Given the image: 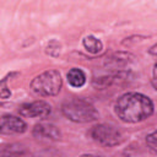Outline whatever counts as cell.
<instances>
[{
    "label": "cell",
    "mask_w": 157,
    "mask_h": 157,
    "mask_svg": "<svg viewBox=\"0 0 157 157\" xmlns=\"http://www.w3.org/2000/svg\"><path fill=\"white\" fill-rule=\"evenodd\" d=\"M146 144L150 147V150H152L153 152L157 153V130L150 132L146 136Z\"/></svg>",
    "instance_id": "14"
},
{
    "label": "cell",
    "mask_w": 157,
    "mask_h": 157,
    "mask_svg": "<svg viewBox=\"0 0 157 157\" xmlns=\"http://www.w3.org/2000/svg\"><path fill=\"white\" fill-rule=\"evenodd\" d=\"M152 75H153V78H157V61H156V63H155V65H153Z\"/></svg>",
    "instance_id": "17"
},
{
    "label": "cell",
    "mask_w": 157,
    "mask_h": 157,
    "mask_svg": "<svg viewBox=\"0 0 157 157\" xmlns=\"http://www.w3.org/2000/svg\"><path fill=\"white\" fill-rule=\"evenodd\" d=\"M26 130H27V124L22 118L12 114H4L1 117V125H0L1 134L4 135L22 134Z\"/></svg>",
    "instance_id": "8"
},
{
    "label": "cell",
    "mask_w": 157,
    "mask_h": 157,
    "mask_svg": "<svg viewBox=\"0 0 157 157\" xmlns=\"http://www.w3.org/2000/svg\"><path fill=\"white\" fill-rule=\"evenodd\" d=\"M63 114L74 123H92L98 119V110L96 107L86 99L75 98L66 101L61 105Z\"/></svg>",
    "instance_id": "2"
},
{
    "label": "cell",
    "mask_w": 157,
    "mask_h": 157,
    "mask_svg": "<svg viewBox=\"0 0 157 157\" xmlns=\"http://www.w3.org/2000/svg\"><path fill=\"white\" fill-rule=\"evenodd\" d=\"M135 59V55L129 52H117L109 55L104 60V67L109 71H120L125 70Z\"/></svg>",
    "instance_id": "7"
},
{
    "label": "cell",
    "mask_w": 157,
    "mask_h": 157,
    "mask_svg": "<svg viewBox=\"0 0 157 157\" xmlns=\"http://www.w3.org/2000/svg\"><path fill=\"white\" fill-rule=\"evenodd\" d=\"M26 150L25 146L21 144H10L2 146L1 148V157H22Z\"/></svg>",
    "instance_id": "12"
},
{
    "label": "cell",
    "mask_w": 157,
    "mask_h": 157,
    "mask_svg": "<svg viewBox=\"0 0 157 157\" xmlns=\"http://www.w3.org/2000/svg\"><path fill=\"white\" fill-rule=\"evenodd\" d=\"M82 45L90 54H98L103 50V43L94 36H87L82 39Z\"/></svg>",
    "instance_id": "11"
},
{
    "label": "cell",
    "mask_w": 157,
    "mask_h": 157,
    "mask_svg": "<svg viewBox=\"0 0 157 157\" xmlns=\"http://www.w3.org/2000/svg\"><path fill=\"white\" fill-rule=\"evenodd\" d=\"M18 113L25 118L45 119L52 114V105L45 101H34L22 104L18 108Z\"/></svg>",
    "instance_id": "6"
},
{
    "label": "cell",
    "mask_w": 157,
    "mask_h": 157,
    "mask_svg": "<svg viewBox=\"0 0 157 157\" xmlns=\"http://www.w3.org/2000/svg\"><path fill=\"white\" fill-rule=\"evenodd\" d=\"M90 135L96 142H98L103 146H107V147L117 146V145L121 144V141H123L121 132L115 126H113L110 124L94 125L90 130Z\"/></svg>",
    "instance_id": "4"
},
{
    "label": "cell",
    "mask_w": 157,
    "mask_h": 157,
    "mask_svg": "<svg viewBox=\"0 0 157 157\" xmlns=\"http://www.w3.org/2000/svg\"><path fill=\"white\" fill-rule=\"evenodd\" d=\"M151 83H152V86H153V88L157 91V78H152V81H151Z\"/></svg>",
    "instance_id": "19"
},
{
    "label": "cell",
    "mask_w": 157,
    "mask_h": 157,
    "mask_svg": "<svg viewBox=\"0 0 157 157\" xmlns=\"http://www.w3.org/2000/svg\"><path fill=\"white\" fill-rule=\"evenodd\" d=\"M63 87V78L58 70L49 69L31 81V90L40 97L56 96Z\"/></svg>",
    "instance_id": "3"
},
{
    "label": "cell",
    "mask_w": 157,
    "mask_h": 157,
    "mask_svg": "<svg viewBox=\"0 0 157 157\" xmlns=\"http://www.w3.org/2000/svg\"><path fill=\"white\" fill-rule=\"evenodd\" d=\"M60 43L59 42H56L55 39H53V40H50L48 44H47V48H45V52H47V54H49V55H52V56H58L59 54H60Z\"/></svg>",
    "instance_id": "13"
},
{
    "label": "cell",
    "mask_w": 157,
    "mask_h": 157,
    "mask_svg": "<svg viewBox=\"0 0 157 157\" xmlns=\"http://www.w3.org/2000/svg\"><path fill=\"white\" fill-rule=\"evenodd\" d=\"M148 54L153 55V56H157V43L155 45H152L150 49H148Z\"/></svg>",
    "instance_id": "16"
},
{
    "label": "cell",
    "mask_w": 157,
    "mask_h": 157,
    "mask_svg": "<svg viewBox=\"0 0 157 157\" xmlns=\"http://www.w3.org/2000/svg\"><path fill=\"white\" fill-rule=\"evenodd\" d=\"M66 78L67 82L71 87L75 88H80L86 83V74L83 72V70L78 69V67H72L69 70V72L66 74Z\"/></svg>",
    "instance_id": "10"
},
{
    "label": "cell",
    "mask_w": 157,
    "mask_h": 157,
    "mask_svg": "<svg viewBox=\"0 0 157 157\" xmlns=\"http://www.w3.org/2000/svg\"><path fill=\"white\" fill-rule=\"evenodd\" d=\"M80 157H102V156H97V155H92V153H85V155H81Z\"/></svg>",
    "instance_id": "18"
},
{
    "label": "cell",
    "mask_w": 157,
    "mask_h": 157,
    "mask_svg": "<svg viewBox=\"0 0 157 157\" xmlns=\"http://www.w3.org/2000/svg\"><path fill=\"white\" fill-rule=\"evenodd\" d=\"M0 94H1L2 99H6V98H9L11 96V92L7 88V85H6V80H4V78L0 82Z\"/></svg>",
    "instance_id": "15"
},
{
    "label": "cell",
    "mask_w": 157,
    "mask_h": 157,
    "mask_svg": "<svg viewBox=\"0 0 157 157\" xmlns=\"http://www.w3.org/2000/svg\"><path fill=\"white\" fill-rule=\"evenodd\" d=\"M32 134L34 137L40 140H50V141H58L61 137V132L59 128L50 123H38L34 125Z\"/></svg>",
    "instance_id": "9"
},
{
    "label": "cell",
    "mask_w": 157,
    "mask_h": 157,
    "mask_svg": "<svg viewBox=\"0 0 157 157\" xmlns=\"http://www.w3.org/2000/svg\"><path fill=\"white\" fill-rule=\"evenodd\" d=\"M155 110L153 102L150 97L140 92H128L120 96L114 105L117 117L129 124L141 123L148 119Z\"/></svg>",
    "instance_id": "1"
},
{
    "label": "cell",
    "mask_w": 157,
    "mask_h": 157,
    "mask_svg": "<svg viewBox=\"0 0 157 157\" xmlns=\"http://www.w3.org/2000/svg\"><path fill=\"white\" fill-rule=\"evenodd\" d=\"M132 74L125 69L120 71H110L107 75H102L98 77H94L92 80V86L97 90H103L107 87H110L113 85H123L131 80Z\"/></svg>",
    "instance_id": "5"
}]
</instances>
